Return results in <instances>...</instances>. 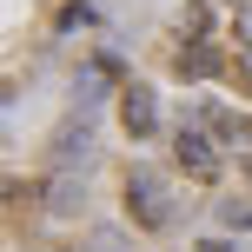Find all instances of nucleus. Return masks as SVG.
<instances>
[{"label": "nucleus", "instance_id": "f257e3e1", "mask_svg": "<svg viewBox=\"0 0 252 252\" xmlns=\"http://www.w3.org/2000/svg\"><path fill=\"white\" fill-rule=\"evenodd\" d=\"M126 219L146 226V232L173 226V186H166L153 166H133V173H126Z\"/></svg>", "mask_w": 252, "mask_h": 252}, {"label": "nucleus", "instance_id": "f03ea898", "mask_svg": "<svg viewBox=\"0 0 252 252\" xmlns=\"http://www.w3.org/2000/svg\"><path fill=\"white\" fill-rule=\"evenodd\" d=\"M173 159H179L186 179H219V146H213L206 126H179L173 133Z\"/></svg>", "mask_w": 252, "mask_h": 252}, {"label": "nucleus", "instance_id": "7ed1b4c3", "mask_svg": "<svg viewBox=\"0 0 252 252\" xmlns=\"http://www.w3.org/2000/svg\"><path fill=\"white\" fill-rule=\"evenodd\" d=\"M120 120L133 139H153L159 133V100H153V87H120Z\"/></svg>", "mask_w": 252, "mask_h": 252}, {"label": "nucleus", "instance_id": "20e7f679", "mask_svg": "<svg viewBox=\"0 0 252 252\" xmlns=\"http://www.w3.org/2000/svg\"><path fill=\"white\" fill-rule=\"evenodd\" d=\"M173 73L179 80H219L226 73V53H219L213 40H186V47L173 53Z\"/></svg>", "mask_w": 252, "mask_h": 252}, {"label": "nucleus", "instance_id": "39448f33", "mask_svg": "<svg viewBox=\"0 0 252 252\" xmlns=\"http://www.w3.org/2000/svg\"><path fill=\"white\" fill-rule=\"evenodd\" d=\"M47 192H53V199H47V213H60V219H66V213H73V206H80V199H87V186H80V179H73V173H53V186H47Z\"/></svg>", "mask_w": 252, "mask_h": 252}, {"label": "nucleus", "instance_id": "423d86ee", "mask_svg": "<svg viewBox=\"0 0 252 252\" xmlns=\"http://www.w3.org/2000/svg\"><path fill=\"white\" fill-rule=\"evenodd\" d=\"M199 252H239V246H226V239H199Z\"/></svg>", "mask_w": 252, "mask_h": 252}, {"label": "nucleus", "instance_id": "0eeeda50", "mask_svg": "<svg viewBox=\"0 0 252 252\" xmlns=\"http://www.w3.org/2000/svg\"><path fill=\"white\" fill-rule=\"evenodd\" d=\"M239 73H246V80H252V47H239Z\"/></svg>", "mask_w": 252, "mask_h": 252}, {"label": "nucleus", "instance_id": "6e6552de", "mask_svg": "<svg viewBox=\"0 0 252 252\" xmlns=\"http://www.w3.org/2000/svg\"><path fill=\"white\" fill-rule=\"evenodd\" d=\"M246 173H252V153H246Z\"/></svg>", "mask_w": 252, "mask_h": 252}, {"label": "nucleus", "instance_id": "1a4fd4ad", "mask_svg": "<svg viewBox=\"0 0 252 252\" xmlns=\"http://www.w3.org/2000/svg\"><path fill=\"white\" fill-rule=\"evenodd\" d=\"M239 7H252V0H239Z\"/></svg>", "mask_w": 252, "mask_h": 252}]
</instances>
